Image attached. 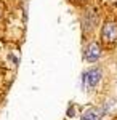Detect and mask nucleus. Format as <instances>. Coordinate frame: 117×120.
<instances>
[{"mask_svg": "<svg viewBox=\"0 0 117 120\" xmlns=\"http://www.w3.org/2000/svg\"><path fill=\"white\" fill-rule=\"evenodd\" d=\"M101 35H103V42H106V43L117 42V22H106Z\"/></svg>", "mask_w": 117, "mask_h": 120, "instance_id": "2", "label": "nucleus"}, {"mask_svg": "<svg viewBox=\"0 0 117 120\" xmlns=\"http://www.w3.org/2000/svg\"><path fill=\"white\" fill-rule=\"evenodd\" d=\"M99 56H101V46L96 43V42H91L88 48H87V51H85V58H87V61L88 63H95V61H98Z\"/></svg>", "mask_w": 117, "mask_h": 120, "instance_id": "3", "label": "nucleus"}, {"mask_svg": "<svg viewBox=\"0 0 117 120\" xmlns=\"http://www.w3.org/2000/svg\"><path fill=\"white\" fill-rule=\"evenodd\" d=\"M103 79V69L99 67H91L90 71H87L83 77H82V82L85 88H95Z\"/></svg>", "mask_w": 117, "mask_h": 120, "instance_id": "1", "label": "nucleus"}, {"mask_svg": "<svg viewBox=\"0 0 117 120\" xmlns=\"http://www.w3.org/2000/svg\"><path fill=\"white\" fill-rule=\"evenodd\" d=\"M103 117V112L96 109V107H90V109H87V111L83 112V115H82V120H101Z\"/></svg>", "mask_w": 117, "mask_h": 120, "instance_id": "4", "label": "nucleus"}]
</instances>
